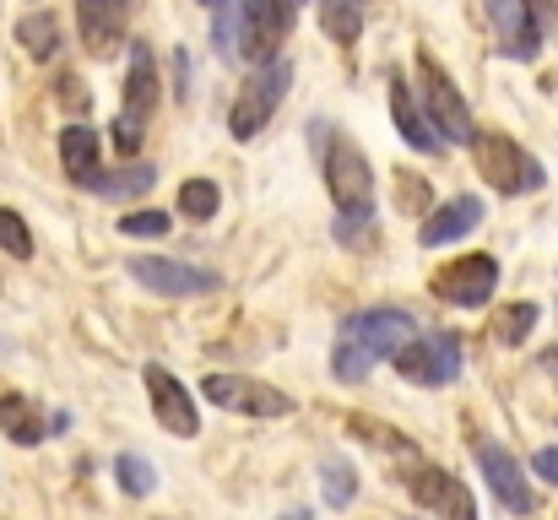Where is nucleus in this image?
I'll return each mask as SVG.
<instances>
[{
    "label": "nucleus",
    "mask_w": 558,
    "mask_h": 520,
    "mask_svg": "<svg viewBox=\"0 0 558 520\" xmlns=\"http://www.w3.org/2000/svg\"><path fill=\"white\" fill-rule=\"evenodd\" d=\"M407 342H417V326L407 310H364V315H348L337 347H331V374L342 385H364L374 374L379 358H396Z\"/></svg>",
    "instance_id": "f257e3e1"
},
{
    "label": "nucleus",
    "mask_w": 558,
    "mask_h": 520,
    "mask_svg": "<svg viewBox=\"0 0 558 520\" xmlns=\"http://www.w3.org/2000/svg\"><path fill=\"white\" fill-rule=\"evenodd\" d=\"M288 87H293V60L255 65V71L244 76V87H239L233 109H228V131H233V142H255V136L271 125V114L282 109Z\"/></svg>",
    "instance_id": "f03ea898"
},
{
    "label": "nucleus",
    "mask_w": 558,
    "mask_h": 520,
    "mask_svg": "<svg viewBox=\"0 0 558 520\" xmlns=\"http://www.w3.org/2000/svg\"><path fill=\"white\" fill-rule=\"evenodd\" d=\"M417 98H423L428 125H434L450 147H472V142H477V125H472L466 98L456 93V82L445 76V65H439L428 49H417Z\"/></svg>",
    "instance_id": "7ed1b4c3"
},
{
    "label": "nucleus",
    "mask_w": 558,
    "mask_h": 520,
    "mask_svg": "<svg viewBox=\"0 0 558 520\" xmlns=\"http://www.w3.org/2000/svg\"><path fill=\"white\" fill-rule=\"evenodd\" d=\"M320 142H326V190H331L337 211L342 217H374V173L369 158L359 153V142L331 136V125H320Z\"/></svg>",
    "instance_id": "20e7f679"
},
{
    "label": "nucleus",
    "mask_w": 558,
    "mask_h": 520,
    "mask_svg": "<svg viewBox=\"0 0 558 520\" xmlns=\"http://www.w3.org/2000/svg\"><path fill=\"white\" fill-rule=\"evenodd\" d=\"M153 109H158V60H153V49L147 44H131V71H125V104H120V114H114V147L131 158V153H142V136H147V120H153Z\"/></svg>",
    "instance_id": "39448f33"
},
{
    "label": "nucleus",
    "mask_w": 558,
    "mask_h": 520,
    "mask_svg": "<svg viewBox=\"0 0 558 520\" xmlns=\"http://www.w3.org/2000/svg\"><path fill=\"white\" fill-rule=\"evenodd\" d=\"M472 158H477L483 179H488L499 195H532V190H543V179H548L543 164H537L515 136H505V131H477Z\"/></svg>",
    "instance_id": "423d86ee"
},
{
    "label": "nucleus",
    "mask_w": 558,
    "mask_h": 520,
    "mask_svg": "<svg viewBox=\"0 0 558 520\" xmlns=\"http://www.w3.org/2000/svg\"><path fill=\"white\" fill-rule=\"evenodd\" d=\"M293 0H244L239 5V55L255 65L282 60V44L293 33Z\"/></svg>",
    "instance_id": "0eeeda50"
},
{
    "label": "nucleus",
    "mask_w": 558,
    "mask_h": 520,
    "mask_svg": "<svg viewBox=\"0 0 558 520\" xmlns=\"http://www.w3.org/2000/svg\"><path fill=\"white\" fill-rule=\"evenodd\" d=\"M201 396L222 412H239V418H288L293 412V396L266 385V379H250V374H206L201 379Z\"/></svg>",
    "instance_id": "6e6552de"
},
{
    "label": "nucleus",
    "mask_w": 558,
    "mask_h": 520,
    "mask_svg": "<svg viewBox=\"0 0 558 520\" xmlns=\"http://www.w3.org/2000/svg\"><path fill=\"white\" fill-rule=\"evenodd\" d=\"M428 288H434V299H445L456 310H483L499 288V261L494 255H461V261L439 266L428 277Z\"/></svg>",
    "instance_id": "1a4fd4ad"
},
{
    "label": "nucleus",
    "mask_w": 558,
    "mask_h": 520,
    "mask_svg": "<svg viewBox=\"0 0 558 520\" xmlns=\"http://www.w3.org/2000/svg\"><path fill=\"white\" fill-rule=\"evenodd\" d=\"M407 494L439 520H477V499H472V494H466V483H461L456 472H445V467L417 461V467H412V477H407Z\"/></svg>",
    "instance_id": "9d476101"
},
{
    "label": "nucleus",
    "mask_w": 558,
    "mask_h": 520,
    "mask_svg": "<svg viewBox=\"0 0 558 520\" xmlns=\"http://www.w3.org/2000/svg\"><path fill=\"white\" fill-rule=\"evenodd\" d=\"M131 277L158 293V299H195V293H217V271H201L190 261H174V255H142L131 261Z\"/></svg>",
    "instance_id": "9b49d317"
},
{
    "label": "nucleus",
    "mask_w": 558,
    "mask_h": 520,
    "mask_svg": "<svg viewBox=\"0 0 558 520\" xmlns=\"http://www.w3.org/2000/svg\"><path fill=\"white\" fill-rule=\"evenodd\" d=\"M477 467H483V477H488L494 499H499L510 516H532V510H537L532 477L521 472V461H515L505 445H494V439H477Z\"/></svg>",
    "instance_id": "f8f14e48"
},
{
    "label": "nucleus",
    "mask_w": 558,
    "mask_h": 520,
    "mask_svg": "<svg viewBox=\"0 0 558 520\" xmlns=\"http://www.w3.org/2000/svg\"><path fill=\"white\" fill-rule=\"evenodd\" d=\"M396 368H401V379H412V385H450L456 374H461V342L456 337H417V342H407L396 358H390Z\"/></svg>",
    "instance_id": "ddd939ff"
},
{
    "label": "nucleus",
    "mask_w": 558,
    "mask_h": 520,
    "mask_svg": "<svg viewBox=\"0 0 558 520\" xmlns=\"http://www.w3.org/2000/svg\"><path fill=\"white\" fill-rule=\"evenodd\" d=\"M142 379H147V396H153L158 423H163L169 434H180V439H195V434H201V412H195V401H190L185 385H180L163 363H147Z\"/></svg>",
    "instance_id": "4468645a"
},
{
    "label": "nucleus",
    "mask_w": 558,
    "mask_h": 520,
    "mask_svg": "<svg viewBox=\"0 0 558 520\" xmlns=\"http://www.w3.org/2000/svg\"><path fill=\"white\" fill-rule=\"evenodd\" d=\"M125 22H131V0H76V27L87 55L109 60L125 44Z\"/></svg>",
    "instance_id": "2eb2a0df"
},
{
    "label": "nucleus",
    "mask_w": 558,
    "mask_h": 520,
    "mask_svg": "<svg viewBox=\"0 0 558 520\" xmlns=\"http://www.w3.org/2000/svg\"><path fill=\"white\" fill-rule=\"evenodd\" d=\"M488 16H494L499 49L510 60H537V49H543L548 33H543V22H537V11L526 0H488Z\"/></svg>",
    "instance_id": "dca6fc26"
},
{
    "label": "nucleus",
    "mask_w": 558,
    "mask_h": 520,
    "mask_svg": "<svg viewBox=\"0 0 558 520\" xmlns=\"http://www.w3.org/2000/svg\"><path fill=\"white\" fill-rule=\"evenodd\" d=\"M477 222H483V201H477V195H456V201H445V206H434V211L423 217L417 244H423V250H445V244L466 239Z\"/></svg>",
    "instance_id": "f3484780"
},
{
    "label": "nucleus",
    "mask_w": 558,
    "mask_h": 520,
    "mask_svg": "<svg viewBox=\"0 0 558 520\" xmlns=\"http://www.w3.org/2000/svg\"><path fill=\"white\" fill-rule=\"evenodd\" d=\"M60 164L82 190H98V179H104V136L93 125H65L60 131Z\"/></svg>",
    "instance_id": "a211bd4d"
},
{
    "label": "nucleus",
    "mask_w": 558,
    "mask_h": 520,
    "mask_svg": "<svg viewBox=\"0 0 558 520\" xmlns=\"http://www.w3.org/2000/svg\"><path fill=\"white\" fill-rule=\"evenodd\" d=\"M390 120H396V131H401L407 147H417V153H439L445 147V136L417 109V87H407V82H390Z\"/></svg>",
    "instance_id": "6ab92c4d"
},
{
    "label": "nucleus",
    "mask_w": 558,
    "mask_h": 520,
    "mask_svg": "<svg viewBox=\"0 0 558 520\" xmlns=\"http://www.w3.org/2000/svg\"><path fill=\"white\" fill-rule=\"evenodd\" d=\"M0 428L22 445V450H33L44 434H49V423H44V412L27 401V396H0Z\"/></svg>",
    "instance_id": "aec40b11"
},
{
    "label": "nucleus",
    "mask_w": 558,
    "mask_h": 520,
    "mask_svg": "<svg viewBox=\"0 0 558 520\" xmlns=\"http://www.w3.org/2000/svg\"><path fill=\"white\" fill-rule=\"evenodd\" d=\"M16 38H22V49H27L33 60H49V55L60 49V22H54L49 11H27V16L16 22Z\"/></svg>",
    "instance_id": "412c9836"
},
{
    "label": "nucleus",
    "mask_w": 558,
    "mask_h": 520,
    "mask_svg": "<svg viewBox=\"0 0 558 520\" xmlns=\"http://www.w3.org/2000/svg\"><path fill=\"white\" fill-rule=\"evenodd\" d=\"M320 27H326L337 44H359V33H364V5H359V0H320Z\"/></svg>",
    "instance_id": "4be33fe9"
},
{
    "label": "nucleus",
    "mask_w": 558,
    "mask_h": 520,
    "mask_svg": "<svg viewBox=\"0 0 558 520\" xmlns=\"http://www.w3.org/2000/svg\"><path fill=\"white\" fill-rule=\"evenodd\" d=\"M537 315H543L537 304H505V310H499V315L488 321V331H494V337H499V342H505V347H521V342H526V337H532V326H537Z\"/></svg>",
    "instance_id": "5701e85b"
},
{
    "label": "nucleus",
    "mask_w": 558,
    "mask_h": 520,
    "mask_svg": "<svg viewBox=\"0 0 558 520\" xmlns=\"http://www.w3.org/2000/svg\"><path fill=\"white\" fill-rule=\"evenodd\" d=\"M320 494H326V505H337V510H348L353 505V494H359V472L348 467V461H326L320 467Z\"/></svg>",
    "instance_id": "b1692460"
},
{
    "label": "nucleus",
    "mask_w": 558,
    "mask_h": 520,
    "mask_svg": "<svg viewBox=\"0 0 558 520\" xmlns=\"http://www.w3.org/2000/svg\"><path fill=\"white\" fill-rule=\"evenodd\" d=\"M217 206H222V190H217L211 179H185V184H180V211H185V217L206 222V217H217Z\"/></svg>",
    "instance_id": "393cba45"
},
{
    "label": "nucleus",
    "mask_w": 558,
    "mask_h": 520,
    "mask_svg": "<svg viewBox=\"0 0 558 520\" xmlns=\"http://www.w3.org/2000/svg\"><path fill=\"white\" fill-rule=\"evenodd\" d=\"M114 472H120V488H125L131 499H147V494L158 488V472H153V461H142L136 450H125V456L114 461Z\"/></svg>",
    "instance_id": "a878e982"
},
{
    "label": "nucleus",
    "mask_w": 558,
    "mask_h": 520,
    "mask_svg": "<svg viewBox=\"0 0 558 520\" xmlns=\"http://www.w3.org/2000/svg\"><path fill=\"white\" fill-rule=\"evenodd\" d=\"M353 434H364L374 450H385V456H407V461H417V445H412V439H401L396 428L374 423V418H353Z\"/></svg>",
    "instance_id": "bb28decb"
},
{
    "label": "nucleus",
    "mask_w": 558,
    "mask_h": 520,
    "mask_svg": "<svg viewBox=\"0 0 558 520\" xmlns=\"http://www.w3.org/2000/svg\"><path fill=\"white\" fill-rule=\"evenodd\" d=\"M0 250H5L11 261H27V255H33V233H27V222H22L11 206H0Z\"/></svg>",
    "instance_id": "cd10ccee"
},
{
    "label": "nucleus",
    "mask_w": 558,
    "mask_h": 520,
    "mask_svg": "<svg viewBox=\"0 0 558 520\" xmlns=\"http://www.w3.org/2000/svg\"><path fill=\"white\" fill-rule=\"evenodd\" d=\"M239 5H244V0H222V5H211V11H217L211 38H217V55H222V60L239 55Z\"/></svg>",
    "instance_id": "c85d7f7f"
},
{
    "label": "nucleus",
    "mask_w": 558,
    "mask_h": 520,
    "mask_svg": "<svg viewBox=\"0 0 558 520\" xmlns=\"http://www.w3.org/2000/svg\"><path fill=\"white\" fill-rule=\"evenodd\" d=\"M174 228V217H163V211H131V217H120V233H131V239H163Z\"/></svg>",
    "instance_id": "c756f323"
},
{
    "label": "nucleus",
    "mask_w": 558,
    "mask_h": 520,
    "mask_svg": "<svg viewBox=\"0 0 558 520\" xmlns=\"http://www.w3.org/2000/svg\"><path fill=\"white\" fill-rule=\"evenodd\" d=\"M423 201H428V190H423V179H412V173H407V179H396V206H407V211H417Z\"/></svg>",
    "instance_id": "7c9ffc66"
},
{
    "label": "nucleus",
    "mask_w": 558,
    "mask_h": 520,
    "mask_svg": "<svg viewBox=\"0 0 558 520\" xmlns=\"http://www.w3.org/2000/svg\"><path fill=\"white\" fill-rule=\"evenodd\" d=\"M532 467H537V477H548V483L558 488V445H548V450H537V461H532Z\"/></svg>",
    "instance_id": "2f4dec72"
},
{
    "label": "nucleus",
    "mask_w": 558,
    "mask_h": 520,
    "mask_svg": "<svg viewBox=\"0 0 558 520\" xmlns=\"http://www.w3.org/2000/svg\"><path fill=\"white\" fill-rule=\"evenodd\" d=\"M526 5H532V11H537V22H543V33H554V0H526Z\"/></svg>",
    "instance_id": "473e14b6"
},
{
    "label": "nucleus",
    "mask_w": 558,
    "mask_h": 520,
    "mask_svg": "<svg viewBox=\"0 0 558 520\" xmlns=\"http://www.w3.org/2000/svg\"><path fill=\"white\" fill-rule=\"evenodd\" d=\"M65 104H71V109H82V104H87V93H82V82H76V76H65Z\"/></svg>",
    "instance_id": "72a5a7b5"
},
{
    "label": "nucleus",
    "mask_w": 558,
    "mask_h": 520,
    "mask_svg": "<svg viewBox=\"0 0 558 520\" xmlns=\"http://www.w3.org/2000/svg\"><path fill=\"white\" fill-rule=\"evenodd\" d=\"M282 520H315V516H310V510H288Z\"/></svg>",
    "instance_id": "f704fd0d"
},
{
    "label": "nucleus",
    "mask_w": 558,
    "mask_h": 520,
    "mask_svg": "<svg viewBox=\"0 0 558 520\" xmlns=\"http://www.w3.org/2000/svg\"><path fill=\"white\" fill-rule=\"evenodd\" d=\"M201 5H222V0H201Z\"/></svg>",
    "instance_id": "c9c22d12"
},
{
    "label": "nucleus",
    "mask_w": 558,
    "mask_h": 520,
    "mask_svg": "<svg viewBox=\"0 0 558 520\" xmlns=\"http://www.w3.org/2000/svg\"><path fill=\"white\" fill-rule=\"evenodd\" d=\"M293 5H304V0H293Z\"/></svg>",
    "instance_id": "e433bc0d"
}]
</instances>
